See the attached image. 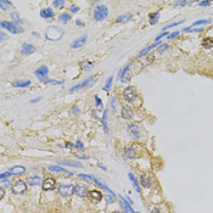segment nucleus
<instances>
[{
    "instance_id": "1",
    "label": "nucleus",
    "mask_w": 213,
    "mask_h": 213,
    "mask_svg": "<svg viewBox=\"0 0 213 213\" xmlns=\"http://www.w3.org/2000/svg\"><path fill=\"white\" fill-rule=\"evenodd\" d=\"M138 63L137 62H129L126 68L119 73V77H121V82H127L128 79H130L133 76H134L138 71H137V67H138Z\"/></svg>"
},
{
    "instance_id": "2",
    "label": "nucleus",
    "mask_w": 213,
    "mask_h": 213,
    "mask_svg": "<svg viewBox=\"0 0 213 213\" xmlns=\"http://www.w3.org/2000/svg\"><path fill=\"white\" fill-rule=\"evenodd\" d=\"M63 29L62 28H59V27H55V26H51L49 27L45 32V37L48 40H51V42H56V40H60L63 35Z\"/></svg>"
},
{
    "instance_id": "3",
    "label": "nucleus",
    "mask_w": 213,
    "mask_h": 213,
    "mask_svg": "<svg viewBox=\"0 0 213 213\" xmlns=\"http://www.w3.org/2000/svg\"><path fill=\"white\" fill-rule=\"evenodd\" d=\"M122 95H123V99L127 101V102H130V104H134L135 100L138 99V93L135 90L134 87H127L123 93H122Z\"/></svg>"
},
{
    "instance_id": "4",
    "label": "nucleus",
    "mask_w": 213,
    "mask_h": 213,
    "mask_svg": "<svg viewBox=\"0 0 213 213\" xmlns=\"http://www.w3.org/2000/svg\"><path fill=\"white\" fill-rule=\"evenodd\" d=\"M107 15H109V9L105 5H99L94 10V20L95 21H99V22L104 21L106 17H107Z\"/></svg>"
},
{
    "instance_id": "5",
    "label": "nucleus",
    "mask_w": 213,
    "mask_h": 213,
    "mask_svg": "<svg viewBox=\"0 0 213 213\" xmlns=\"http://www.w3.org/2000/svg\"><path fill=\"white\" fill-rule=\"evenodd\" d=\"M1 28H5L7 29L10 33H14V34H17V33H23V28L18 27L17 24H15V22H6V21H1Z\"/></svg>"
},
{
    "instance_id": "6",
    "label": "nucleus",
    "mask_w": 213,
    "mask_h": 213,
    "mask_svg": "<svg viewBox=\"0 0 213 213\" xmlns=\"http://www.w3.org/2000/svg\"><path fill=\"white\" fill-rule=\"evenodd\" d=\"M59 194L63 197H68L74 194V186L72 184H60L59 185Z\"/></svg>"
},
{
    "instance_id": "7",
    "label": "nucleus",
    "mask_w": 213,
    "mask_h": 213,
    "mask_svg": "<svg viewBox=\"0 0 213 213\" xmlns=\"http://www.w3.org/2000/svg\"><path fill=\"white\" fill-rule=\"evenodd\" d=\"M27 190V184L22 180H17L12 184V192L14 194H23Z\"/></svg>"
},
{
    "instance_id": "8",
    "label": "nucleus",
    "mask_w": 213,
    "mask_h": 213,
    "mask_svg": "<svg viewBox=\"0 0 213 213\" xmlns=\"http://www.w3.org/2000/svg\"><path fill=\"white\" fill-rule=\"evenodd\" d=\"M88 197H89V200L91 202L99 203V202H101L104 195H102V192L100 190H91V191L88 192Z\"/></svg>"
},
{
    "instance_id": "9",
    "label": "nucleus",
    "mask_w": 213,
    "mask_h": 213,
    "mask_svg": "<svg viewBox=\"0 0 213 213\" xmlns=\"http://www.w3.org/2000/svg\"><path fill=\"white\" fill-rule=\"evenodd\" d=\"M128 133H129V135L133 138V139H139L140 138V134H141V131H140V128L138 124H129L128 128H127Z\"/></svg>"
},
{
    "instance_id": "10",
    "label": "nucleus",
    "mask_w": 213,
    "mask_h": 213,
    "mask_svg": "<svg viewBox=\"0 0 213 213\" xmlns=\"http://www.w3.org/2000/svg\"><path fill=\"white\" fill-rule=\"evenodd\" d=\"M139 181H140V184H141V186H142L144 189H150L151 186H152V184H154L151 176L148 174V173H146V174H142V176L140 177Z\"/></svg>"
},
{
    "instance_id": "11",
    "label": "nucleus",
    "mask_w": 213,
    "mask_h": 213,
    "mask_svg": "<svg viewBox=\"0 0 213 213\" xmlns=\"http://www.w3.org/2000/svg\"><path fill=\"white\" fill-rule=\"evenodd\" d=\"M91 84H93V77H89V78L85 79V81H83L82 83H79V84L72 87V88L70 89V93H74V91L82 89V88H85V87H87V88H88V87H91Z\"/></svg>"
},
{
    "instance_id": "12",
    "label": "nucleus",
    "mask_w": 213,
    "mask_h": 213,
    "mask_svg": "<svg viewBox=\"0 0 213 213\" xmlns=\"http://www.w3.org/2000/svg\"><path fill=\"white\" fill-rule=\"evenodd\" d=\"M42 186H43V189L45 190V191H49V190H54L55 188H56V180L54 179V178H46L44 181H43V184H42Z\"/></svg>"
},
{
    "instance_id": "13",
    "label": "nucleus",
    "mask_w": 213,
    "mask_h": 213,
    "mask_svg": "<svg viewBox=\"0 0 213 213\" xmlns=\"http://www.w3.org/2000/svg\"><path fill=\"white\" fill-rule=\"evenodd\" d=\"M124 156L128 158V159H134L137 157V151H135V148L133 145H127L124 148Z\"/></svg>"
},
{
    "instance_id": "14",
    "label": "nucleus",
    "mask_w": 213,
    "mask_h": 213,
    "mask_svg": "<svg viewBox=\"0 0 213 213\" xmlns=\"http://www.w3.org/2000/svg\"><path fill=\"white\" fill-rule=\"evenodd\" d=\"M35 51H37V49H35L34 45L28 44V43H23L22 44V49H21V54L22 55H31Z\"/></svg>"
},
{
    "instance_id": "15",
    "label": "nucleus",
    "mask_w": 213,
    "mask_h": 213,
    "mask_svg": "<svg viewBox=\"0 0 213 213\" xmlns=\"http://www.w3.org/2000/svg\"><path fill=\"white\" fill-rule=\"evenodd\" d=\"M74 194L79 197H85L88 195V191H87V186L85 185H82V184H77L74 186Z\"/></svg>"
},
{
    "instance_id": "16",
    "label": "nucleus",
    "mask_w": 213,
    "mask_h": 213,
    "mask_svg": "<svg viewBox=\"0 0 213 213\" xmlns=\"http://www.w3.org/2000/svg\"><path fill=\"white\" fill-rule=\"evenodd\" d=\"M49 170L51 172H56V173H65V174H67V176H73V173L67 170V169H65L63 167H60V166H56V165H51L48 167Z\"/></svg>"
},
{
    "instance_id": "17",
    "label": "nucleus",
    "mask_w": 213,
    "mask_h": 213,
    "mask_svg": "<svg viewBox=\"0 0 213 213\" xmlns=\"http://www.w3.org/2000/svg\"><path fill=\"white\" fill-rule=\"evenodd\" d=\"M87 43V35H83V37H81V38H78V39H76V40L71 44V48L72 49H78V48H82L84 44Z\"/></svg>"
},
{
    "instance_id": "18",
    "label": "nucleus",
    "mask_w": 213,
    "mask_h": 213,
    "mask_svg": "<svg viewBox=\"0 0 213 213\" xmlns=\"http://www.w3.org/2000/svg\"><path fill=\"white\" fill-rule=\"evenodd\" d=\"M48 72H49V68L46 67V66H42V67H39V68L34 72V74H35L38 78H40L42 81H44V77H46Z\"/></svg>"
},
{
    "instance_id": "19",
    "label": "nucleus",
    "mask_w": 213,
    "mask_h": 213,
    "mask_svg": "<svg viewBox=\"0 0 213 213\" xmlns=\"http://www.w3.org/2000/svg\"><path fill=\"white\" fill-rule=\"evenodd\" d=\"M54 16H55L54 10H52L51 7H46V9H43L40 11V17L42 18H52Z\"/></svg>"
},
{
    "instance_id": "20",
    "label": "nucleus",
    "mask_w": 213,
    "mask_h": 213,
    "mask_svg": "<svg viewBox=\"0 0 213 213\" xmlns=\"http://www.w3.org/2000/svg\"><path fill=\"white\" fill-rule=\"evenodd\" d=\"M57 163L61 165H66V166H70V167H77V168H82L83 165L79 163V162H74V161H66V159H57Z\"/></svg>"
},
{
    "instance_id": "21",
    "label": "nucleus",
    "mask_w": 213,
    "mask_h": 213,
    "mask_svg": "<svg viewBox=\"0 0 213 213\" xmlns=\"http://www.w3.org/2000/svg\"><path fill=\"white\" fill-rule=\"evenodd\" d=\"M159 44H161V43H159V42H156L155 44H152V45H150V46H148V48L142 49V50H141V51L139 52V54H138V59H140V57H144V56H145L146 54H148V52H149L150 50H152L154 48H157V46H158Z\"/></svg>"
},
{
    "instance_id": "22",
    "label": "nucleus",
    "mask_w": 213,
    "mask_h": 213,
    "mask_svg": "<svg viewBox=\"0 0 213 213\" xmlns=\"http://www.w3.org/2000/svg\"><path fill=\"white\" fill-rule=\"evenodd\" d=\"M27 183H28L29 185H33V186L43 184V183H42V178L39 177V176H33V177H29V178L27 179Z\"/></svg>"
},
{
    "instance_id": "23",
    "label": "nucleus",
    "mask_w": 213,
    "mask_h": 213,
    "mask_svg": "<svg viewBox=\"0 0 213 213\" xmlns=\"http://www.w3.org/2000/svg\"><path fill=\"white\" fill-rule=\"evenodd\" d=\"M10 170L12 172V174H14V176H22V174H24V173H26V168H24L23 166L12 167Z\"/></svg>"
},
{
    "instance_id": "24",
    "label": "nucleus",
    "mask_w": 213,
    "mask_h": 213,
    "mask_svg": "<svg viewBox=\"0 0 213 213\" xmlns=\"http://www.w3.org/2000/svg\"><path fill=\"white\" fill-rule=\"evenodd\" d=\"M133 116H134V113H133V111L129 107H127V106H126V107L122 109V117L124 119H131Z\"/></svg>"
},
{
    "instance_id": "25",
    "label": "nucleus",
    "mask_w": 213,
    "mask_h": 213,
    "mask_svg": "<svg viewBox=\"0 0 213 213\" xmlns=\"http://www.w3.org/2000/svg\"><path fill=\"white\" fill-rule=\"evenodd\" d=\"M57 20H59L60 22H62V23H67V22L71 20V15H70V14H67V12H63V14L59 15Z\"/></svg>"
},
{
    "instance_id": "26",
    "label": "nucleus",
    "mask_w": 213,
    "mask_h": 213,
    "mask_svg": "<svg viewBox=\"0 0 213 213\" xmlns=\"http://www.w3.org/2000/svg\"><path fill=\"white\" fill-rule=\"evenodd\" d=\"M202 46L205 49H211L213 48V39L212 38H205L202 40Z\"/></svg>"
},
{
    "instance_id": "27",
    "label": "nucleus",
    "mask_w": 213,
    "mask_h": 213,
    "mask_svg": "<svg viewBox=\"0 0 213 213\" xmlns=\"http://www.w3.org/2000/svg\"><path fill=\"white\" fill-rule=\"evenodd\" d=\"M31 85V81H18L14 84V87L16 88H27Z\"/></svg>"
},
{
    "instance_id": "28",
    "label": "nucleus",
    "mask_w": 213,
    "mask_h": 213,
    "mask_svg": "<svg viewBox=\"0 0 213 213\" xmlns=\"http://www.w3.org/2000/svg\"><path fill=\"white\" fill-rule=\"evenodd\" d=\"M102 126H104V130L106 133H109V128H107V110H105L104 115H102Z\"/></svg>"
},
{
    "instance_id": "29",
    "label": "nucleus",
    "mask_w": 213,
    "mask_h": 213,
    "mask_svg": "<svg viewBox=\"0 0 213 213\" xmlns=\"http://www.w3.org/2000/svg\"><path fill=\"white\" fill-rule=\"evenodd\" d=\"M158 18H159V14H158V12L151 14V15H150V24H151V26H155V24L158 22Z\"/></svg>"
},
{
    "instance_id": "30",
    "label": "nucleus",
    "mask_w": 213,
    "mask_h": 213,
    "mask_svg": "<svg viewBox=\"0 0 213 213\" xmlns=\"http://www.w3.org/2000/svg\"><path fill=\"white\" fill-rule=\"evenodd\" d=\"M131 18V14H126V15H121V16H118V18L116 20L118 23H122V22H126L128 20Z\"/></svg>"
},
{
    "instance_id": "31",
    "label": "nucleus",
    "mask_w": 213,
    "mask_h": 213,
    "mask_svg": "<svg viewBox=\"0 0 213 213\" xmlns=\"http://www.w3.org/2000/svg\"><path fill=\"white\" fill-rule=\"evenodd\" d=\"M14 4H12V1H5V0H1L0 1V7H1V10L6 11L9 9V6H12Z\"/></svg>"
},
{
    "instance_id": "32",
    "label": "nucleus",
    "mask_w": 213,
    "mask_h": 213,
    "mask_svg": "<svg viewBox=\"0 0 213 213\" xmlns=\"http://www.w3.org/2000/svg\"><path fill=\"white\" fill-rule=\"evenodd\" d=\"M184 22V20H181V21H178V22H173V23H170V24H168V26H166V27H163L162 29H163V32H166L167 29H169V28H173V27H177V26H179V24H181Z\"/></svg>"
},
{
    "instance_id": "33",
    "label": "nucleus",
    "mask_w": 213,
    "mask_h": 213,
    "mask_svg": "<svg viewBox=\"0 0 213 213\" xmlns=\"http://www.w3.org/2000/svg\"><path fill=\"white\" fill-rule=\"evenodd\" d=\"M115 198H116L115 194L113 192H109L107 195H106V203H112L115 201Z\"/></svg>"
},
{
    "instance_id": "34",
    "label": "nucleus",
    "mask_w": 213,
    "mask_h": 213,
    "mask_svg": "<svg viewBox=\"0 0 213 213\" xmlns=\"http://www.w3.org/2000/svg\"><path fill=\"white\" fill-rule=\"evenodd\" d=\"M112 82H113V77H110L109 78V81L106 82V84H105V87H104V90H106V91H109L110 89H111V85H112Z\"/></svg>"
},
{
    "instance_id": "35",
    "label": "nucleus",
    "mask_w": 213,
    "mask_h": 213,
    "mask_svg": "<svg viewBox=\"0 0 213 213\" xmlns=\"http://www.w3.org/2000/svg\"><path fill=\"white\" fill-rule=\"evenodd\" d=\"M211 23V20H200V21H196L192 23V27L194 26H200V24H208Z\"/></svg>"
},
{
    "instance_id": "36",
    "label": "nucleus",
    "mask_w": 213,
    "mask_h": 213,
    "mask_svg": "<svg viewBox=\"0 0 213 213\" xmlns=\"http://www.w3.org/2000/svg\"><path fill=\"white\" fill-rule=\"evenodd\" d=\"M65 4L66 3L63 1V0H59V1H57V0H55V1H52V5H54L55 7H63Z\"/></svg>"
},
{
    "instance_id": "37",
    "label": "nucleus",
    "mask_w": 213,
    "mask_h": 213,
    "mask_svg": "<svg viewBox=\"0 0 213 213\" xmlns=\"http://www.w3.org/2000/svg\"><path fill=\"white\" fill-rule=\"evenodd\" d=\"M82 67H83V70H90L93 67V63L89 62V61H83L82 62Z\"/></svg>"
},
{
    "instance_id": "38",
    "label": "nucleus",
    "mask_w": 213,
    "mask_h": 213,
    "mask_svg": "<svg viewBox=\"0 0 213 213\" xmlns=\"http://www.w3.org/2000/svg\"><path fill=\"white\" fill-rule=\"evenodd\" d=\"M10 176H14V174H12V172H11V170L4 172V173H1V174H0V179H6V178H9Z\"/></svg>"
},
{
    "instance_id": "39",
    "label": "nucleus",
    "mask_w": 213,
    "mask_h": 213,
    "mask_svg": "<svg viewBox=\"0 0 213 213\" xmlns=\"http://www.w3.org/2000/svg\"><path fill=\"white\" fill-rule=\"evenodd\" d=\"M168 48H169V45H168V44H161V48L158 49V52H159V54H163L165 51H167V50H168Z\"/></svg>"
},
{
    "instance_id": "40",
    "label": "nucleus",
    "mask_w": 213,
    "mask_h": 213,
    "mask_svg": "<svg viewBox=\"0 0 213 213\" xmlns=\"http://www.w3.org/2000/svg\"><path fill=\"white\" fill-rule=\"evenodd\" d=\"M44 82H46V83H51V84H62V83H63L62 81H55V79H45Z\"/></svg>"
},
{
    "instance_id": "41",
    "label": "nucleus",
    "mask_w": 213,
    "mask_h": 213,
    "mask_svg": "<svg viewBox=\"0 0 213 213\" xmlns=\"http://www.w3.org/2000/svg\"><path fill=\"white\" fill-rule=\"evenodd\" d=\"M76 148H77L79 151H83V150H84V145H83L82 141H79V140H78V141L76 142Z\"/></svg>"
},
{
    "instance_id": "42",
    "label": "nucleus",
    "mask_w": 213,
    "mask_h": 213,
    "mask_svg": "<svg viewBox=\"0 0 213 213\" xmlns=\"http://www.w3.org/2000/svg\"><path fill=\"white\" fill-rule=\"evenodd\" d=\"M10 185V179H1V188H6V186Z\"/></svg>"
},
{
    "instance_id": "43",
    "label": "nucleus",
    "mask_w": 213,
    "mask_h": 213,
    "mask_svg": "<svg viewBox=\"0 0 213 213\" xmlns=\"http://www.w3.org/2000/svg\"><path fill=\"white\" fill-rule=\"evenodd\" d=\"M11 18L14 20L15 22L18 21L20 20V14H18V12H12V14H11Z\"/></svg>"
},
{
    "instance_id": "44",
    "label": "nucleus",
    "mask_w": 213,
    "mask_h": 213,
    "mask_svg": "<svg viewBox=\"0 0 213 213\" xmlns=\"http://www.w3.org/2000/svg\"><path fill=\"white\" fill-rule=\"evenodd\" d=\"M192 1H177L174 3V6H178V5H181V6H185V5H188V4H191Z\"/></svg>"
},
{
    "instance_id": "45",
    "label": "nucleus",
    "mask_w": 213,
    "mask_h": 213,
    "mask_svg": "<svg viewBox=\"0 0 213 213\" xmlns=\"http://www.w3.org/2000/svg\"><path fill=\"white\" fill-rule=\"evenodd\" d=\"M163 37H168V33H167V32H162L161 34H158L157 38H156V42H159V39L163 38Z\"/></svg>"
},
{
    "instance_id": "46",
    "label": "nucleus",
    "mask_w": 213,
    "mask_h": 213,
    "mask_svg": "<svg viewBox=\"0 0 213 213\" xmlns=\"http://www.w3.org/2000/svg\"><path fill=\"white\" fill-rule=\"evenodd\" d=\"M95 101H96V104H98L99 107L102 109V102H101V100H100V98H99L98 95H95Z\"/></svg>"
},
{
    "instance_id": "47",
    "label": "nucleus",
    "mask_w": 213,
    "mask_h": 213,
    "mask_svg": "<svg viewBox=\"0 0 213 213\" xmlns=\"http://www.w3.org/2000/svg\"><path fill=\"white\" fill-rule=\"evenodd\" d=\"M178 34H179V32H173V33L168 34V37H167V38H168V39H173V38H176Z\"/></svg>"
},
{
    "instance_id": "48",
    "label": "nucleus",
    "mask_w": 213,
    "mask_h": 213,
    "mask_svg": "<svg viewBox=\"0 0 213 213\" xmlns=\"http://www.w3.org/2000/svg\"><path fill=\"white\" fill-rule=\"evenodd\" d=\"M198 5L200 6H211V1H200Z\"/></svg>"
},
{
    "instance_id": "49",
    "label": "nucleus",
    "mask_w": 213,
    "mask_h": 213,
    "mask_svg": "<svg viewBox=\"0 0 213 213\" xmlns=\"http://www.w3.org/2000/svg\"><path fill=\"white\" fill-rule=\"evenodd\" d=\"M66 148H68V149H73V148H76V145H73L72 142H66Z\"/></svg>"
},
{
    "instance_id": "50",
    "label": "nucleus",
    "mask_w": 213,
    "mask_h": 213,
    "mask_svg": "<svg viewBox=\"0 0 213 213\" xmlns=\"http://www.w3.org/2000/svg\"><path fill=\"white\" fill-rule=\"evenodd\" d=\"M71 11H72V12H78V11H79V7L76 6V5H72V6H71Z\"/></svg>"
},
{
    "instance_id": "51",
    "label": "nucleus",
    "mask_w": 213,
    "mask_h": 213,
    "mask_svg": "<svg viewBox=\"0 0 213 213\" xmlns=\"http://www.w3.org/2000/svg\"><path fill=\"white\" fill-rule=\"evenodd\" d=\"M115 104H116V99H112V102H111V105H112V106H111V109H112V113H115V107H116Z\"/></svg>"
},
{
    "instance_id": "52",
    "label": "nucleus",
    "mask_w": 213,
    "mask_h": 213,
    "mask_svg": "<svg viewBox=\"0 0 213 213\" xmlns=\"http://www.w3.org/2000/svg\"><path fill=\"white\" fill-rule=\"evenodd\" d=\"M78 112H79V109L77 107V106H74V107L72 109V113H73V115H76V113H78Z\"/></svg>"
},
{
    "instance_id": "53",
    "label": "nucleus",
    "mask_w": 213,
    "mask_h": 213,
    "mask_svg": "<svg viewBox=\"0 0 213 213\" xmlns=\"http://www.w3.org/2000/svg\"><path fill=\"white\" fill-rule=\"evenodd\" d=\"M4 195H5L4 188H1V189H0V198H3V197H4Z\"/></svg>"
},
{
    "instance_id": "54",
    "label": "nucleus",
    "mask_w": 213,
    "mask_h": 213,
    "mask_svg": "<svg viewBox=\"0 0 213 213\" xmlns=\"http://www.w3.org/2000/svg\"><path fill=\"white\" fill-rule=\"evenodd\" d=\"M0 37H1V40H5V39H6V35H5V33H3V32H1V34H0Z\"/></svg>"
},
{
    "instance_id": "55",
    "label": "nucleus",
    "mask_w": 213,
    "mask_h": 213,
    "mask_svg": "<svg viewBox=\"0 0 213 213\" xmlns=\"http://www.w3.org/2000/svg\"><path fill=\"white\" fill-rule=\"evenodd\" d=\"M40 100H42V98H37V99H33L32 102H38V101H40Z\"/></svg>"
},
{
    "instance_id": "56",
    "label": "nucleus",
    "mask_w": 213,
    "mask_h": 213,
    "mask_svg": "<svg viewBox=\"0 0 213 213\" xmlns=\"http://www.w3.org/2000/svg\"><path fill=\"white\" fill-rule=\"evenodd\" d=\"M151 213H161V212H159V211H158L157 208H154V209L151 211Z\"/></svg>"
},
{
    "instance_id": "57",
    "label": "nucleus",
    "mask_w": 213,
    "mask_h": 213,
    "mask_svg": "<svg viewBox=\"0 0 213 213\" xmlns=\"http://www.w3.org/2000/svg\"><path fill=\"white\" fill-rule=\"evenodd\" d=\"M98 166H99V168H101V169H102V170H106V167H104V166H102V165H101V163H99V165H98Z\"/></svg>"
},
{
    "instance_id": "58",
    "label": "nucleus",
    "mask_w": 213,
    "mask_h": 213,
    "mask_svg": "<svg viewBox=\"0 0 213 213\" xmlns=\"http://www.w3.org/2000/svg\"><path fill=\"white\" fill-rule=\"evenodd\" d=\"M77 24H78V26H84V23H83L82 21H79V20L77 21Z\"/></svg>"
},
{
    "instance_id": "59",
    "label": "nucleus",
    "mask_w": 213,
    "mask_h": 213,
    "mask_svg": "<svg viewBox=\"0 0 213 213\" xmlns=\"http://www.w3.org/2000/svg\"><path fill=\"white\" fill-rule=\"evenodd\" d=\"M32 34H33L34 37H38V38H39V37H40V34H39V33H37V32H33Z\"/></svg>"
},
{
    "instance_id": "60",
    "label": "nucleus",
    "mask_w": 213,
    "mask_h": 213,
    "mask_svg": "<svg viewBox=\"0 0 213 213\" xmlns=\"http://www.w3.org/2000/svg\"><path fill=\"white\" fill-rule=\"evenodd\" d=\"M112 213H122V212H119V211H113Z\"/></svg>"
},
{
    "instance_id": "61",
    "label": "nucleus",
    "mask_w": 213,
    "mask_h": 213,
    "mask_svg": "<svg viewBox=\"0 0 213 213\" xmlns=\"http://www.w3.org/2000/svg\"><path fill=\"white\" fill-rule=\"evenodd\" d=\"M135 213H140V212H135Z\"/></svg>"
}]
</instances>
